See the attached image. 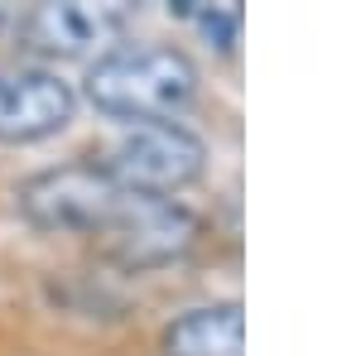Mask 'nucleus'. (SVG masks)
<instances>
[{
	"instance_id": "f03ea898",
	"label": "nucleus",
	"mask_w": 361,
	"mask_h": 356,
	"mask_svg": "<svg viewBox=\"0 0 361 356\" xmlns=\"http://www.w3.org/2000/svg\"><path fill=\"white\" fill-rule=\"evenodd\" d=\"M97 250L121 270H159L183 260L197 241V212L178 197L121 192L116 212L92 231Z\"/></svg>"
},
{
	"instance_id": "20e7f679",
	"label": "nucleus",
	"mask_w": 361,
	"mask_h": 356,
	"mask_svg": "<svg viewBox=\"0 0 361 356\" xmlns=\"http://www.w3.org/2000/svg\"><path fill=\"white\" fill-rule=\"evenodd\" d=\"M121 192L126 188L97 164V154H82V159L54 164L44 173H29L15 188V202L25 221L39 231H87L92 236L116 212Z\"/></svg>"
},
{
	"instance_id": "1a4fd4ad",
	"label": "nucleus",
	"mask_w": 361,
	"mask_h": 356,
	"mask_svg": "<svg viewBox=\"0 0 361 356\" xmlns=\"http://www.w3.org/2000/svg\"><path fill=\"white\" fill-rule=\"evenodd\" d=\"M10 29V5H0V34Z\"/></svg>"
},
{
	"instance_id": "6e6552de",
	"label": "nucleus",
	"mask_w": 361,
	"mask_h": 356,
	"mask_svg": "<svg viewBox=\"0 0 361 356\" xmlns=\"http://www.w3.org/2000/svg\"><path fill=\"white\" fill-rule=\"evenodd\" d=\"M169 10H173V15H183V20H193V25L202 29V34H207V39H212L222 54L231 49V44H236V34H241V20H246L236 0H222V5H193V0H173Z\"/></svg>"
},
{
	"instance_id": "0eeeda50",
	"label": "nucleus",
	"mask_w": 361,
	"mask_h": 356,
	"mask_svg": "<svg viewBox=\"0 0 361 356\" xmlns=\"http://www.w3.org/2000/svg\"><path fill=\"white\" fill-rule=\"evenodd\" d=\"M164 356H246V313L241 303H202L164 328Z\"/></svg>"
},
{
	"instance_id": "f257e3e1",
	"label": "nucleus",
	"mask_w": 361,
	"mask_h": 356,
	"mask_svg": "<svg viewBox=\"0 0 361 356\" xmlns=\"http://www.w3.org/2000/svg\"><path fill=\"white\" fill-rule=\"evenodd\" d=\"M197 63L173 44H111L87 68V102L130 125L173 121L197 102Z\"/></svg>"
},
{
	"instance_id": "7ed1b4c3",
	"label": "nucleus",
	"mask_w": 361,
	"mask_h": 356,
	"mask_svg": "<svg viewBox=\"0 0 361 356\" xmlns=\"http://www.w3.org/2000/svg\"><path fill=\"white\" fill-rule=\"evenodd\" d=\"M97 164L111 173L126 192H149V197H173L202 178L207 164V145L178 125V121H149V125H130L111 149L97 154Z\"/></svg>"
},
{
	"instance_id": "423d86ee",
	"label": "nucleus",
	"mask_w": 361,
	"mask_h": 356,
	"mask_svg": "<svg viewBox=\"0 0 361 356\" xmlns=\"http://www.w3.org/2000/svg\"><path fill=\"white\" fill-rule=\"evenodd\" d=\"M78 111L73 82L54 68L15 63L0 68V140L5 145H29V140L58 135Z\"/></svg>"
},
{
	"instance_id": "39448f33",
	"label": "nucleus",
	"mask_w": 361,
	"mask_h": 356,
	"mask_svg": "<svg viewBox=\"0 0 361 356\" xmlns=\"http://www.w3.org/2000/svg\"><path fill=\"white\" fill-rule=\"evenodd\" d=\"M130 25V5H87V0H44L15 20V44L39 58H78L106 49Z\"/></svg>"
}]
</instances>
